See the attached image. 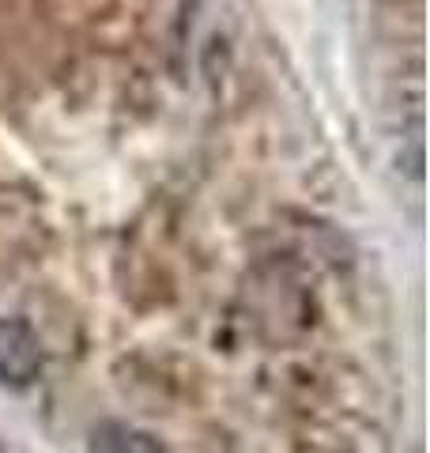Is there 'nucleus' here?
I'll return each mask as SVG.
<instances>
[{
  "label": "nucleus",
  "mask_w": 430,
  "mask_h": 453,
  "mask_svg": "<svg viewBox=\"0 0 430 453\" xmlns=\"http://www.w3.org/2000/svg\"><path fill=\"white\" fill-rule=\"evenodd\" d=\"M42 374L38 333L19 318H0V381L12 389L35 386Z\"/></svg>",
  "instance_id": "f257e3e1"
},
{
  "label": "nucleus",
  "mask_w": 430,
  "mask_h": 453,
  "mask_svg": "<svg viewBox=\"0 0 430 453\" xmlns=\"http://www.w3.org/2000/svg\"><path fill=\"white\" fill-rule=\"evenodd\" d=\"M91 453H163V449L155 446V438L128 427V423H103L91 434Z\"/></svg>",
  "instance_id": "f03ea898"
}]
</instances>
